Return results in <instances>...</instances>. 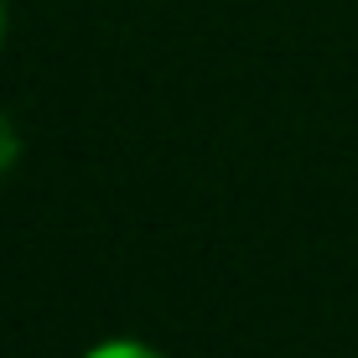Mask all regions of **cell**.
<instances>
[{"instance_id":"obj_3","label":"cell","mask_w":358,"mask_h":358,"mask_svg":"<svg viewBox=\"0 0 358 358\" xmlns=\"http://www.w3.org/2000/svg\"><path fill=\"white\" fill-rule=\"evenodd\" d=\"M0 42H6V6H0Z\"/></svg>"},{"instance_id":"obj_1","label":"cell","mask_w":358,"mask_h":358,"mask_svg":"<svg viewBox=\"0 0 358 358\" xmlns=\"http://www.w3.org/2000/svg\"><path fill=\"white\" fill-rule=\"evenodd\" d=\"M83 358H162V353L145 348V343H135V338H109V343H94Z\"/></svg>"},{"instance_id":"obj_2","label":"cell","mask_w":358,"mask_h":358,"mask_svg":"<svg viewBox=\"0 0 358 358\" xmlns=\"http://www.w3.org/2000/svg\"><path fill=\"white\" fill-rule=\"evenodd\" d=\"M16 162H21V135H16V120L0 109V177H6Z\"/></svg>"}]
</instances>
